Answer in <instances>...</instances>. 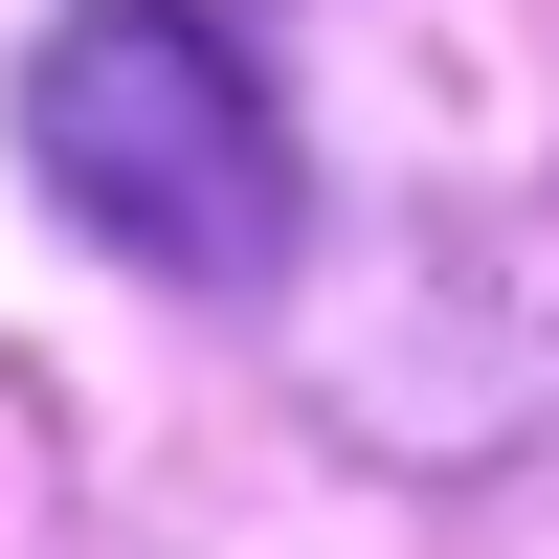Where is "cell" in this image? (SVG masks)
I'll return each instance as SVG.
<instances>
[{
    "label": "cell",
    "mask_w": 559,
    "mask_h": 559,
    "mask_svg": "<svg viewBox=\"0 0 559 559\" xmlns=\"http://www.w3.org/2000/svg\"><path fill=\"white\" fill-rule=\"evenodd\" d=\"M23 157H45V202L112 269H157V292H269V269H292V112H269V68L202 0H90L23 68Z\"/></svg>",
    "instance_id": "6da1fadb"
}]
</instances>
